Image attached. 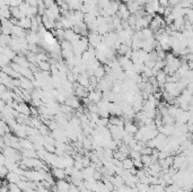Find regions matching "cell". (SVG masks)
<instances>
[{"instance_id": "1", "label": "cell", "mask_w": 193, "mask_h": 192, "mask_svg": "<svg viewBox=\"0 0 193 192\" xmlns=\"http://www.w3.org/2000/svg\"><path fill=\"white\" fill-rule=\"evenodd\" d=\"M88 98L91 100V102H94V103H99L103 98V92H101L99 89H95L93 92H89L88 94Z\"/></svg>"}, {"instance_id": "2", "label": "cell", "mask_w": 193, "mask_h": 192, "mask_svg": "<svg viewBox=\"0 0 193 192\" xmlns=\"http://www.w3.org/2000/svg\"><path fill=\"white\" fill-rule=\"evenodd\" d=\"M55 185L58 188V192H69L70 190V183L66 180H58Z\"/></svg>"}, {"instance_id": "3", "label": "cell", "mask_w": 193, "mask_h": 192, "mask_svg": "<svg viewBox=\"0 0 193 192\" xmlns=\"http://www.w3.org/2000/svg\"><path fill=\"white\" fill-rule=\"evenodd\" d=\"M20 88H23V89H26V91H33V87H34V85H33V80L28 79V78H25V77H20Z\"/></svg>"}, {"instance_id": "4", "label": "cell", "mask_w": 193, "mask_h": 192, "mask_svg": "<svg viewBox=\"0 0 193 192\" xmlns=\"http://www.w3.org/2000/svg\"><path fill=\"white\" fill-rule=\"evenodd\" d=\"M52 175L54 176L57 180H64L66 179V172H64V168H59V167H53L52 168Z\"/></svg>"}, {"instance_id": "5", "label": "cell", "mask_w": 193, "mask_h": 192, "mask_svg": "<svg viewBox=\"0 0 193 192\" xmlns=\"http://www.w3.org/2000/svg\"><path fill=\"white\" fill-rule=\"evenodd\" d=\"M6 180H7L9 183L18 184L20 181H22V175H19V174H17V173L15 172H9L8 175L6 176Z\"/></svg>"}, {"instance_id": "6", "label": "cell", "mask_w": 193, "mask_h": 192, "mask_svg": "<svg viewBox=\"0 0 193 192\" xmlns=\"http://www.w3.org/2000/svg\"><path fill=\"white\" fill-rule=\"evenodd\" d=\"M124 130H126L128 133H130V135H133L134 136V135L138 132L139 127L136 123H133L132 121H130V122H126V123L124 124Z\"/></svg>"}, {"instance_id": "7", "label": "cell", "mask_w": 193, "mask_h": 192, "mask_svg": "<svg viewBox=\"0 0 193 192\" xmlns=\"http://www.w3.org/2000/svg\"><path fill=\"white\" fill-rule=\"evenodd\" d=\"M18 25H19L22 28H24L25 31L31 29L32 28V18H29V17H24V18H22V19L18 22Z\"/></svg>"}, {"instance_id": "8", "label": "cell", "mask_w": 193, "mask_h": 192, "mask_svg": "<svg viewBox=\"0 0 193 192\" xmlns=\"http://www.w3.org/2000/svg\"><path fill=\"white\" fill-rule=\"evenodd\" d=\"M156 79H157L158 84H159V87H162V86H164V85L166 84V81H167V74H166L164 70H162V71L156 76Z\"/></svg>"}, {"instance_id": "9", "label": "cell", "mask_w": 193, "mask_h": 192, "mask_svg": "<svg viewBox=\"0 0 193 192\" xmlns=\"http://www.w3.org/2000/svg\"><path fill=\"white\" fill-rule=\"evenodd\" d=\"M94 76L96 77V78H97L98 80L103 79L104 77L106 76V70H105V68H104V67H102V66H101V67H98V68L95 70Z\"/></svg>"}, {"instance_id": "10", "label": "cell", "mask_w": 193, "mask_h": 192, "mask_svg": "<svg viewBox=\"0 0 193 192\" xmlns=\"http://www.w3.org/2000/svg\"><path fill=\"white\" fill-rule=\"evenodd\" d=\"M122 164H123V168L124 170H131V168H133L134 167V160L132 159V158H129V157H126V159L122 162Z\"/></svg>"}, {"instance_id": "11", "label": "cell", "mask_w": 193, "mask_h": 192, "mask_svg": "<svg viewBox=\"0 0 193 192\" xmlns=\"http://www.w3.org/2000/svg\"><path fill=\"white\" fill-rule=\"evenodd\" d=\"M37 64H39L40 69H41L42 71H50V70H51L52 64L50 63L49 61H40Z\"/></svg>"}, {"instance_id": "12", "label": "cell", "mask_w": 193, "mask_h": 192, "mask_svg": "<svg viewBox=\"0 0 193 192\" xmlns=\"http://www.w3.org/2000/svg\"><path fill=\"white\" fill-rule=\"evenodd\" d=\"M141 160L145 166H149L151 163H153V158H151V155H142Z\"/></svg>"}, {"instance_id": "13", "label": "cell", "mask_w": 193, "mask_h": 192, "mask_svg": "<svg viewBox=\"0 0 193 192\" xmlns=\"http://www.w3.org/2000/svg\"><path fill=\"white\" fill-rule=\"evenodd\" d=\"M141 153L138 152V150H133V149H131L130 152V157L132 159H141Z\"/></svg>"}, {"instance_id": "14", "label": "cell", "mask_w": 193, "mask_h": 192, "mask_svg": "<svg viewBox=\"0 0 193 192\" xmlns=\"http://www.w3.org/2000/svg\"><path fill=\"white\" fill-rule=\"evenodd\" d=\"M44 149H45L47 152H49V153H55V150H57V147H55L54 145L45 142V144H44Z\"/></svg>"}, {"instance_id": "15", "label": "cell", "mask_w": 193, "mask_h": 192, "mask_svg": "<svg viewBox=\"0 0 193 192\" xmlns=\"http://www.w3.org/2000/svg\"><path fill=\"white\" fill-rule=\"evenodd\" d=\"M141 155H153V153H154V149L148 147V146H145L143 148L141 149Z\"/></svg>"}, {"instance_id": "16", "label": "cell", "mask_w": 193, "mask_h": 192, "mask_svg": "<svg viewBox=\"0 0 193 192\" xmlns=\"http://www.w3.org/2000/svg\"><path fill=\"white\" fill-rule=\"evenodd\" d=\"M8 173H9V170L7 168V166H5V165H1V167H0V175L2 179H6V176L8 175Z\"/></svg>"}, {"instance_id": "17", "label": "cell", "mask_w": 193, "mask_h": 192, "mask_svg": "<svg viewBox=\"0 0 193 192\" xmlns=\"http://www.w3.org/2000/svg\"><path fill=\"white\" fill-rule=\"evenodd\" d=\"M74 167L76 168V170H79V171H83L84 168H85V166H84L83 162L81 160H75V164H74Z\"/></svg>"}, {"instance_id": "18", "label": "cell", "mask_w": 193, "mask_h": 192, "mask_svg": "<svg viewBox=\"0 0 193 192\" xmlns=\"http://www.w3.org/2000/svg\"><path fill=\"white\" fill-rule=\"evenodd\" d=\"M39 131L42 136H47V135H49V133H47L49 129H47V127L45 125V124H42V125H41V128L39 129Z\"/></svg>"}, {"instance_id": "19", "label": "cell", "mask_w": 193, "mask_h": 192, "mask_svg": "<svg viewBox=\"0 0 193 192\" xmlns=\"http://www.w3.org/2000/svg\"><path fill=\"white\" fill-rule=\"evenodd\" d=\"M134 160V167L138 168V170H140V168H143V163H142L141 159H133Z\"/></svg>"}, {"instance_id": "20", "label": "cell", "mask_w": 193, "mask_h": 192, "mask_svg": "<svg viewBox=\"0 0 193 192\" xmlns=\"http://www.w3.org/2000/svg\"><path fill=\"white\" fill-rule=\"evenodd\" d=\"M6 159H7V158H6V156H5L4 154L1 153V156H0V164L5 165V163H6Z\"/></svg>"}, {"instance_id": "21", "label": "cell", "mask_w": 193, "mask_h": 192, "mask_svg": "<svg viewBox=\"0 0 193 192\" xmlns=\"http://www.w3.org/2000/svg\"><path fill=\"white\" fill-rule=\"evenodd\" d=\"M177 192H191V191H190V190H186V189L184 188H180Z\"/></svg>"}]
</instances>
